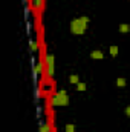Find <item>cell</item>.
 <instances>
[{
  "mask_svg": "<svg viewBox=\"0 0 130 132\" xmlns=\"http://www.w3.org/2000/svg\"><path fill=\"white\" fill-rule=\"evenodd\" d=\"M89 17L87 15H81V17H77L73 20H70V32L73 35H83L87 29V23H89Z\"/></svg>",
  "mask_w": 130,
  "mask_h": 132,
  "instance_id": "cell-1",
  "label": "cell"
},
{
  "mask_svg": "<svg viewBox=\"0 0 130 132\" xmlns=\"http://www.w3.org/2000/svg\"><path fill=\"white\" fill-rule=\"evenodd\" d=\"M69 103H70V97H69V94H67L66 89L57 91L54 94V97H52V104L54 106H67Z\"/></svg>",
  "mask_w": 130,
  "mask_h": 132,
  "instance_id": "cell-2",
  "label": "cell"
},
{
  "mask_svg": "<svg viewBox=\"0 0 130 132\" xmlns=\"http://www.w3.org/2000/svg\"><path fill=\"white\" fill-rule=\"evenodd\" d=\"M44 69H46V75L48 77H54L55 74V55L54 54H46L44 55Z\"/></svg>",
  "mask_w": 130,
  "mask_h": 132,
  "instance_id": "cell-3",
  "label": "cell"
},
{
  "mask_svg": "<svg viewBox=\"0 0 130 132\" xmlns=\"http://www.w3.org/2000/svg\"><path fill=\"white\" fill-rule=\"evenodd\" d=\"M90 59H94V60H103L104 59V52L101 49H94L90 52Z\"/></svg>",
  "mask_w": 130,
  "mask_h": 132,
  "instance_id": "cell-4",
  "label": "cell"
},
{
  "mask_svg": "<svg viewBox=\"0 0 130 132\" xmlns=\"http://www.w3.org/2000/svg\"><path fill=\"white\" fill-rule=\"evenodd\" d=\"M52 131V126H51V123H40L38 125V132H51Z\"/></svg>",
  "mask_w": 130,
  "mask_h": 132,
  "instance_id": "cell-5",
  "label": "cell"
},
{
  "mask_svg": "<svg viewBox=\"0 0 130 132\" xmlns=\"http://www.w3.org/2000/svg\"><path fill=\"white\" fill-rule=\"evenodd\" d=\"M80 81H81V80H80V75H78V74H70V75H69V83H70V85H78Z\"/></svg>",
  "mask_w": 130,
  "mask_h": 132,
  "instance_id": "cell-6",
  "label": "cell"
},
{
  "mask_svg": "<svg viewBox=\"0 0 130 132\" xmlns=\"http://www.w3.org/2000/svg\"><path fill=\"white\" fill-rule=\"evenodd\" d=\"M118 52H119V48H118L116 45H110V46H109V54H110L112 57H116Z\"/></svg>",
  "mask_w": 130,
  "mask_h": 132,
  "instance_id": "cell-7",
  "label": "cell"
},
{
  "mask_svg": "<svg viewBox=\"0 0 130 132\" xmlns=\"http://www.w3.org/2000/svg\"><path fill=\"white\" fill-rule=\"evenodd\" d=\"M118 29H119L121 34H127V32H130V25L129 23H121V25L118 26Z\"/></svg>",
  "mask_w": 130,
  "mask_h": 132,
  "instance_id": "cell-8",
  "label": "cell"
},
{
  "mask_svg": "<svg viewBox=\"0 0 130 132\" xmlns=\"http://www.w3.org/2000/svg\"><path fill=\"white\" fill-rule=\"evenodd\" d=\"M32 3H34V8L37 11H41L43 9V5H44V0H32Z\"/></svg>",
  "mask_w": 130,
  "mask_h": 132,
  "instance_id": "cell-9",
  "label": "cell"
},
{
  "mask_svg": "<svg viewBox=\"0 0 130 132\" xmlns=\"http://www.w3.org/2000/svg\"><path fill=\"white\" fill-rule=\"evenodd\" d=\"M43 68H46V66H44V63H43V60H38V62H37V66H35V74L43 72Z\"/></svg>",
  "mask_w": 130,
  "mask_h": 132,
  "instance_id": "cell-10",
  "label": "cell"
},
{
  "mask_svg": "<svg viewBox=\"0 0 130 132\" xmlns=\"http://www.w3.org/2000/svg\"><path fill=\"white\" fill-rule=\"evenodd\" d=\"M126 85H127V80H126L124 77H118V78H116V86H118V88H124Z\"/></svg>",
  "mask_w": 130,
  "mask_h": 132,
  "instance_id": "cell-11",
  "label": "cell"
},
{
  "mask_svg": "<svg viewBox=\"0 0 130 132\" xmlns=\"http://www.w3.org/2000/svg\"><path fill=\"white\" fill-rule=\"evenodd\" d=\"M64 131L66 132H75L77 131V126H75L73 123H67V125L64 126Z\"/></svg>",
  "mask_w": 130,
  "mask_h": 132,
  "instance_id": "cell-12",
  "label": "cell"
},
{
  "mask_svg": "<svg viewBox=\"0 0 130 132\" xmlns=\"http://www.w3.org/2000/svg\"><path fill=\"white\" fill-rule=\"evenodd\" d=\"M38 48H40L38 42H31V45H29V51H31V52H35V51H38Z\"/></svg>",
  "mask_w": 130,
  "mask_h": 132,
  "instance_id": "cell-13",
  "label": "cell"
},
{
  "mask_svg": "<svg viewBox=\"0 0 130 132\" xmlns=\"http://www.w3.org/2000/svg\"><path fill=\"white\" fill-rule=\"evenodd\" d=\"M77 89H78V91H86V83H84V81H80V83L77 85Z\"/></svg>",
  "mask_w": 130,
  "mask_h": 132,
  "instance_id": "cell-14",
  "label": "cell"
},
{
  "mask_svg": "<svg viewBox=\"0 0 130 132\" xmlns=\"http://www.w3.org/2000/svg\"><path fill=\"white\" fill-rule=\"evenodd\" d=\"M124 114H126V115L130 118V104H127V106H126V109H124Z\"/></svg>",
  "mask_w": 130,
  "mask_h": 132,
  "instance_id": "cell-15",
  "label": "cell"
}]
</instances>
